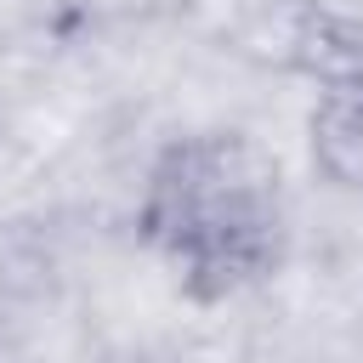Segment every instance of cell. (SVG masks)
Returning a JSON list of instances; mask_svg holds the SVG:
<instances>
[{
	"mask_svg": "<svg viewBox=\"0 0 363 363\" xmlns=\"http://www.w3.org/2000/svg\"><path fill=\"white\" fill-rule=\"evenodd\" d=\"M136 244L193 301H227L267 284L289 244L278 159L250 130L170 136L136 193Z\"/></svg>",
	"mask_w": 363,
	"mask_h": 363,
	"instance_id": "cell-1",
	"label": "cell"
},
{
	"mask_svg": "<svg viewBox=\"0 0 363 363\" xmlns=\"http://www.w3.org/2000/svg\"><path fill=\"white\" fill-rule=\"evenodd\" d=\"M306 68L318 74V96L306 113L312 170L329 187L363 193V40H335L318 23V45H306Z\"/></svg>",
	"mask_w": 363,
	"mask_h": 363,
	"instance_id": "cell-2",
	"label": "cell"
},
{
	"mask_svg": "<svg viewBox=\"0 0 363 363\" xmlns=\"http://www.w3.org/2000/svg\"><path fill=\"white\" fill-rule=\"evenodd\" d=\"M102 363H164V357H142V352H125V357H102Z\"/></svg>",
	"mask_w": 363,
	"mask_h": 363,
	"instance_id": "cell-3",
	"label": "cell"
}]
</instances>
